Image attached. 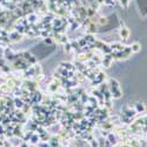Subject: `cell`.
Segmentation results:
<instances>
[{
	"label": "cell",
	"instance_id": "obj_5",
	"mask_svg": "<svg viewBox=\"0 0 147 147\" xmlns=\"http://www.w3.org/2000/svg\"><path fill=\"white\" fill-rule=\"evenodd\" d=\"M37 19H38V15H37L35 13H29V14L27 15V21H28V24H34V23L37 21Z\"/></svg>",
	"mask_w": 147,
	"mask_h": 147
},
{
	"label": "cell",
	"instance_id": "obj_7",
	"mask_svg": "<svg viewBox=\"0 0 147 147\" xmlns=\"http://www.w3.org/2000/svg\"><path fill=\"white\" fill-rule=\"evenodd\" d=\"M112 64V58L111 55H106L104 58V60H102V65H105V67H110Z\"/></svg>",
	"mask_w": 147,
	"mask_h": 147
},
{
	"label": "cell",
	"instance_id": "obj_10",
	"mask_svg": "<svg viewBox=\"0 0 147 147\" xmlns=\"http://www.w3.org/2000/svg\"><path fill=\"white\" fill-rule=\"evenodd\" d=\"M108 140L111 144H115V136L113 134H108Z\"/></svg>",
	"mask_w": 147,
	"mask_h": 147
},
{
	"label": "cell",
	"instance_id": "obj_12",
	"mask_svg": "<svg viewBox=\"0 0 147 147\" xmlns=\"http://www.w3.org/2000/svg\"><path fill=\"white\" fill-rule=\"evenodd\" d=\"M120 3H121V5L124 7H127V5H128V3H130V0H120Z\"/></svg>",
	"mask_w": 147,
	"mask_h": 147
},
{
	"label": "cell",
	"instance_id": "obj_4",
	"mask_svg": "<svg viewBox=\"0 0 147 147\" xmlns=\"http://www.w3.org/2000/svg\"><path fill=\"white\" fill-rule=\"evenodd\" d=\"M15 53L13 52V50H11V48H6L5 50V58L6 59H9V60H13V59H15Z\"/></svg>",
	"mask_w": 147,
	"mask_h": 147
},
{
	"label": "cell",
	"instance_id": "obj_3",
	"mask_svg": "<svg viewBox=\"0 0 147 147\" xmlns=\"http://www.w3.org/2000/svg\"><path fill=\"white\" fill-rule=\"evenodd\" d=\"M119 35L121 39H124V40H126V39H128L130 37V29L127 27H121L120 31H119Z\"/></svg>",
	"mask_w": 147,
	"mask_h": 147
},
{
	"label": "cell",
	"instance_id": "obj_2",
	"mask_svg": "<svg viewBox=\"0 0 147 147\" xmlns=\"http://www.w3.org/2000/svg\"><path fill=\"white\" fill-rule=\"evenodd\" d=\"M21 38H23V34H21V33H19V32H12L11 34H9V41L17 43V41H19V40H21Z\"/></svg>",
	"mask_w": 147,
	"mask_h": 147
},
{
	"label": "cell",
	"instance_id": "obj_9",
	"mask_svg": "<svg viewBox=\"0 0 147 147\" xmlns=\"http://www.w3.org/2000/svg\"><path fill=\"white\" fill-rule=\"evenodd\" d=\"M14 104H15V107L17 108H23V107L25 106V102L21 100V99H14Z\"/></svg>",
	"mask_w": 147,
	"mask_h": 147
},
{
	"label": "cell",
	"instance_id": "obj_1",
	"mask_svg": "<svg viewBox=\"0 0 147 147\" xmlns=\"http://www.w3.org/2000/svg\"><path fill=\"white\" fill-rule=\"evenodd\" d=\"M108 88L111 90V93H112V96H113V98L118 99V98L121 96V91H120L119 82H118L115 79H111V80H110Z\"/></svg>",
	"mask_w": 147,
	"mask_h": 147
},
{
	"label": "cell",
	"instance_id": "obj_8",
	"mask_svg": "<svg viewBox=\"0 0 147 147\" xmlns=\"http://www.w3.org/2000/svg\"><path fill=\"white\" fill-rule=\"evenodd\" d=\"M145 111V106L144 104L141 102H138V104H135V112H138V113H141Z\"/></svg>",
	"mask_w": 147,
	"mask_h": 147
},
{
	"label": "cell",
	"instance_id": "obj_6",
	"mask_svg": "<svg viewBox=\"0 0 147 147\" xmlns=\"http://www.w3.org/2000/svg\"><path fill=\"white\" fill-rule=\"evenodd\" d=\"M130 47H131L132 53H138V52L140 51V48H141V46H140L139 43H134V44H132Z\"/></svg>",
	"mask_w": 147,
	"mask_h": 147
},
{
	"label": "cell",
	"instance_id": "obj_11",
	"mask_svg": "<svg viewBox=\"0 0 147 147\" xmlns=\"http://www.w3.org/2000/svg\"><path fill=\"white\" fill-rule=\"evenodd\" d=\"M37 140H39V136H37V134H34V135L32 136V139H31V141H32L33 144H37V142H38Z\"/></svg>",
	"mask_w": 147,
	"mask_h": 147
},
{
	"label": "cell",
	"instance_id": "obj_13",
	"mask_svg": "<svg viewBox=\"0 0 147 147\" xmlns=\"http://www.w3.org/2000/svg\"><path fill=\"white\" fill-rule=\"evenodd\" d=\"M91 145H92V147H99V145H98V141H96V140H92V141H91Z\"/></svg>",
	"mask_w": 147,
	"mask_h": 147
}]
</instances>
